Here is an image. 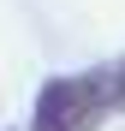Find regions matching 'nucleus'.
<instances>
[{
	"label": "nucleus",
	"mask_w": 125,
	"mask_h": 131,
	"mask_svg": "<svg viewBox=\"0 0 125 131\" xmlns=\"http://www.w3.org/2000/svg\"><path fill=\"white\" fill-rule=\"evenodd\" d=\"M113 113L107 101V66L101 72H60L36 90L30 131H101V119Z\"/></svg>",
	"instance_id": "f257e3e1"
},
{
	"label": "nucleus",
	"mask_w": 125,
	"mask_h": 131,
	"mask_svg": "<svg viewBox=\"0 0 125 131\" xmlns=\"http://www.w3.org/2000/svg\"><path fill=\"white\" fill-rule=\"evenodd\" d=\"M107 101H113V113H125V60L107 66Z\"/></svg>",
	"instance_id": "f03ea898"
}]
</instances>
